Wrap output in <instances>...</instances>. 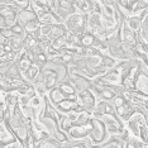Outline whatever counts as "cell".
Listing matches in <instances>:
<instances>
[{
  "label": "cell",
  "instance_id": "cell-1",
  "mask_svg": "<svg viewBox=\"0 0 148 148\" xmlns=\"http://www.w3.org/2000/svg\"><path fill=\"white\" fill-rule=\"evenodd\" d=\"M94 1H95L96 10L100 14L106 34L119 31L124 21V16L116 10L115 0H94Z\"/></svg>",
  "mask_w": 148,
  "mask_h": 148
},
{
  "label": "cell",
  "instance_id": "cell-2",
  "mask_svg": "<svg viewBox=\"0 0 148 148\" xmlns=\"http://www.w3.org/2000/svg\"><path fill=\"white\" fill-rule=\"evenodd\" d=\"M58 122H60V115L52 109V106L49 105L48 101H47L45 110H43L42 115L39 116V119L37 123H38L42 129L45 130L47 137L52 138V139H55L57 143L61 144L63 142H66L69 138H67L66 133H63L62 130L60 129Z\"/></svg>",
  "mask_w": 148,
  "mask_h": 148
},
{
  "label": "cell",
  "instance_id": "cell-3",
  "mask_svg": "<svg viewBox=\"0 0 148 148\" xmlns=\"http://www.w3.org/2000/svg\"><path fill=\"white\" fill-rule=\"evenodd\" d=\"M4 122L6 123L9 129L12 130V133L14 134L16 140L23 143L27 139V137H28V134H29V123H31L32 120H27L25 118L19 113L18 105L13 110H10V112H6V116H5Z\"/></svg>",
  "mask_w": 148,
  "mask_h": 148
},
{
  "label": "cell",
  "instance_id": "cell-4",
  "mask_svg": "<svg viewBox=\"0 0 148 148\" xmlns=\"http://www.w3.org/2000/svg\"><path fill=\"white\" fill-rule=\"evenodd\" d=\"M148 116H144L140 113H133L132 116L128 120H125L124 129L129 136H133L140 139L142 142L147 143V136H148V125H147Z\"/></svg>",
  "mask_w": 148,
  "mask_h": 148
},
{
  "label": "cell",
  "instance_id": "cell-5",
  "mask_svg": "<svg viewBox=\"0 0 148 148\" xmlns=\"http://www.w3.org/2000/svg\"><path fill=\"white\" fill-rule=\"evenodd\" d=\"M97 119L104 124L105 130L109 137H122L123 139L125 140L127 130L124 129L123 122L115 114H106V115H103V116L97 118Z\"/></svg>",
  "mask_w": 148,
  "mask_h": 148
},
{
  "label": "cell",
  "instance_id": "cell-6",
  "mask_svg": "<svg viewBox=\"0 0 148 148\" xmlns=\"http://www.w3.org/2000/svg\"><path fill=\"white\" fill-rule=\"evenodd\" d=\"M108 56L112 57L113 60H115L118 62L127 61V60H134L133 47L127 46L119 41L108 43Z\"/></svg>",
  "mask_w": 148,
  "mask_h": 148
},
{
  "label": "cell",
  "instance_id": "cell-7",
  "mask_svg": "<svg viewBox=\"0 0 148 148\" xmlns=\"http://www.w3.org/2000/svg\"><path fill=\"white\" fill-rule=\"evenodd\" d=\"M91 115L86 112H73L70 114H66V115L60 116V129L62 130L63 133H66L70 128L76 127V125H81V124H85L86 122H89Z\"/></svg>",
  "mask_w": 148,
  "mask_h": 148
},
{
  "label": "cell",
  "instance_id": "cell-8",
  "mask_svg": "<svg viewBox=\"0 0 148 148\" xmlns=\"http://www.w3.org/2000/svg\"><path fill=\"white\" fill-rule=\"evenodd\" d=\"M85 32L92 34L96 39L105 38L106 31L103 25L101 18H100V14L97 10H94L89 15H86V31Z\"/></svg>",
  "mask_w": 148,
  "mask_h": 148
},
{
  "label": "cell",
  "instance_id": "cell-9",
  "mask_svg": "<svg viewBox=\"0 0 148 148\" xmlns=\"http://www.w3.org/2000/svg\"><path fill=\"white\" fill-rule=\"evenodd\" d=\"M66 32L72 36H81L86 31V16L75 13L62 23Z\"/></svg>",
  "mask_w": 148,
  "mask_h": 148
},
{
  "label": "cell",
  "instance_id": "cell-10",
  "mask_svg": "<svg viewBox=\"0 0 148 148\" xmlns=\"http://www.w3.org/2000/svg\"><path fill=\"white\" fill-rule=\"evenodd\" d=\"M91 127L92 128H91V133L89 136V142L91 143V146L97 147L105 142L108 138H109V136H108L104 124L97 118L91 116Z\"/></svg>",
  "mask_w": 148,
  "mask_h": 148
},
{
  "label": "cell",
  "instance_id": "cell-11",
  "mask_svg": "<svg viewBox=\"0 0 148 148\" xmlns=\"http://www.w3.org/2000/svg\"><path fill=\"white\" fill-rule=\"evenodd\" d=\"M52 12L63 23L69 16L76 13L73 8V0H52Z\"/></svg>",
  "mask_w": 148,
  "mask_h": 148
},
{
  "label": "cell",
  "instance_id": "cell-12",
  "mask_svg": "<svg viewBox=\"0 0 148 148\" xmlns=\"http://www.w3.org/2000/svg\"><path fill=\"white\" fill-rule=\"evenodd\" d=\"M91 118L89 122H86L85 124L81 125H76L70 128L66 132V136L70 140L73 142H82V140H89V136L91 133Z\"/></svg>",
  "mask_w": 148,
  "mask_h": 148
},
{
  "label": "cell",
  "instance_id": "cell-13",
  "mask_svg": "<svg viewBox=\"0 0 148 148\" xmlns=\"http://www.w3.org/2000/svg\"><path fill=\"white\" fill-rule=\"evenodd\" d=\"M76 101L79 104V106L81 108L82 112H86L91 115L94 113V109H95V106H96L97 100L95 99V96L92 95V92L90 91V90H86V91L77 94Z\"/></svg>",
  "mask_w": 148,
  "mask_h": 148
},
{
  "label": "cell",
  "instance_id": "cell-14",
  "mask_svg": "<svg viewBox=\"0 0 148 148\" xmlns=\"http://www.w3.org/2000/svg\"><path fill=\"white\" fill-rule=\"evenodd\" d=\"M90 91L92 92V95L95 96L97 101H108L112 103L113 99L116 96V94L112 90V87L104 86V85H94L91 84L90 86Z\"/></svg>",
  "mask_w": 148,
  "mask_h": 148
},
{
  "label": "cell",
  "instance_id": "cell-15",
  "mask_svg": "<svg viewBox=\"0 0 148 148\" xmlns=\"http://www.w3.org/2000/svg\"><path fill=\"white\" fill-rule=\"evenodd\" d=\"M49 105L52 106V109L55 110L60 116L73 113V112H82L76 100H65V101H61L58 104H49Z\"/></svg>",
  "mask_w": 148,
  "mask_h": 148
},
{
  "label": "cell",
  "instance_id": "cell-16",
  "mask_svg": "<svg viewBox=\"0 0 148 148\" xmlns=\"http://www.w3.org/2000/svg\"><path fill=\"white\" fill-rule=\"evenodd\" d=\"M118 37H119V42H122L127 46L134 47V45L137 43V33L128 28L127 24L124 23V21H123L122 25H120V28H119Z\"/></svg>",
  "mask_w": 148,
  "mask_h": 148
},
{
  "label": "cell",
  "instance_id": "cell-17",
  "mask_svg": "<svg viewBox=\"0 0 148 148\" xmlns=\"http://www.w3.org/2000/svg\"><path fill=\"white\" fill-rule=\"evenodd\" d=\"M73 8L75 12L80 15H89L90 13L96 10L95 1L94 0H73Z\"/></svg>",
  "mask_w": 148,
  "mask_h": 148
},
{
  "label": "cell",
  "instance_id": "cell-18",
  "mask_svg": "<svg viewBox=\"0 0 148 148\" xmlns=\"http://www.w3.org/2000/svg\"><path fill=\"white\" fill-rule=\"evenodd\" d=\"M67 80L70 81V84L72 85V87L75 89L77 94L90 90V86H91V80H89L87 77L84 76H69Z\"/></svg>",
  "mask_w": 148,
  "mask_h": 148
},
{
  "label": "cell",
  "instance_id": "cell-19",
  "mask_svg": "<svg viewBox=\"0 0 148 148\" xmlns=\"http://www.w3.org/2000/svg\"><path fill=\"white\" fill-rule=\"evenodd\" d=\"M29 8L37 16H39L43 13L52 10V0H33L29 1Z\"/></svg>",
  "mask_w": 148,
  "mask_h": 148
},
{
  "label": "cell",
  "instance_id": "cell-20",
  "mask_svg": "<svg viewBox=\"0 0 148 148\" xmlns=\"http://www.w3.org/2000/svg\"><path fill=\"white\" fill-rule=\"evenodd\" d=\"M134 90L143 95H148V75L140 72L138 69L134 79Z\"/></svg>",
  "mask_w": 148,
  "mask_h": 148
},
{
  "label": "cell",
  "instance_id": "cell-21",
  "mask_svg": "<svg viewBox=\"0 0 148 148\" xmlns=\"http://www.w3.org/2000/svg\"><path fill=\"white\" fill-rule=\"evenodd\" d=\"M106 114H115V108H114V105L112 103H108V101H97L91 116L100 118L103 115H106Z\"/></svg>",
  "mask_w": 148,
  "mask_h": 148
},
{
  "label": "cell",
  "instance_id": "cell-22",
  "mask_svg": "<svg viewBox=\"0 0 148 148\" xmlns=\"http://www.w3.org/2000/svg\"><path fill=\"white\" fill-rule=\"evenodd\" d=\"M16 142V138L14 134L12 133V130L8 128L5 122H0V147L8 146L10 143Z\"/></svg>",
  "mask_w": 148,
  "mask_h": 148
},
{
  "label": "cell",
  "instance_id": "cell-23",
  "mask_svg": "<svg viewBox=\"0 0 148 148\" xmlns=\"http://www.w3.org/2000/svg\"><path fill=\"white\" fill-rule=\"evenodd\" d=\"M147 15H148V10L143 12L142 14H139V15H129V16H127V18H124V23H125L129 29H132L133 32L138 33V31L140 29V25H142L143 18Z\"/></svg>",
  "mask_w": 148,
  "mask_h": 148
},
{
  "label": "cell",
  "instance_id": "cell-24",
  "mask_svg": "<svg viewBox=\"0 0 148 148\" xmlns=\"http://www.w3.org/2000/svg\"><path fill=\"white\" fill-rule=\"evenodd\" d=\"M36 19H37V15L33 13V10L31 8H27V9H23V10L16 13L15 23L23 28L25 24H28V23L32 21H36Z\"/></svg>",
  "mask_w": 148,
  "mask_h": 148
},
{
  "label": "cell",
  "instance_id": "cell-25",
  "mask_svg": "<svg viewBox=\"0 0 148 148\" xmlns=\"http://www.w3.org/2000/svg\"><path fill=\"white\" fill-rule=\"evenodd\" d=\"M38 19L39 24L41 25H57V24H62V21L57 16L52 10L51 12H47L43 13L39 16H37Z\"/></svg>",
  "mask_w": 148,
  "mask_h": 148
},
{
  "label": "cell",
  "instance_id": "cell-26",
  "mask_svg": "<svg viewBox=\"0 0 148 148\" xmlns=\"http://www.w3.org/2000/svg\"><path fill=\"white\" fill-rule=\"evenodd\" d=\"M29 134L32 136V138L34 139V142L37 144H38L39 142H42L45 138H49V137H47V134L41 128V125H39L37 122H33V120L29 123Z\"/></svg>",
  "mask_w": 148,
  "mask_h": 148
},
{
  "label": "cell",
  "instance_id": "cell-27",
  "mask_svg": "<svg viewBox=\"0 0 148 148\" xmlns=\"http://www.w3.org/2000/svg\"><path fill=\"white\" fill-rule=\"evenodd\" d=\"M23 39H24V36L23 37H12L6 41V47L9 48V51L19 55L21 52L24 51V43H23Z\"/></svg>",
  "mask_w": 148,
  "mask_h": 148
},
{
  "label": "cell",
  "instance_id": "cell-28",
  "mask_svg": "<svg viewBox=\"0 0 148 148\" xmlns=\"http://www.w3.org/2000/svg\"><path fill=\"white\" fill-rule=\"evenodd\" d=\"M133 113H136L134 112V106L132 105V104H129V103H124L122 106H119V108H116L115 109V115L119 118L123 123L125 122V120L129 119V118L132 116Z\"/></svg>",
  "mask_w": 148,
  "mask_h": 148
},
{
  "label": "cell",
  "instance_id": "cell-29",
  "mask_svg": "<svg viewBox=\"0 0 148 148\" xmlns=\"http://www.w3.org/2000/svg\"><path fill=\"white\" fill-rule=\"evenodd\" d=\"M41 67L39 66H37L36 63H32L31 67H29L27 71H24L23 73H21V76H22V79H23V81L27 82L28 85H31V84L36 80V77L38 76V73L41 72Z\"/></svg>",
  "mask_w": 148,
  "mask_h": 148
},
{
  "label": "cell",
  "instance_id": "cell-30",
  "mask_svg": "<svg viewBox=\"0 0 148 148\" xmlns=\"http://www.w3.org/2000/svg\"><path fill=\"white\" fill-rule=\"evenodd\" d=\"M57 87L61 90V92L67 97V99H70V100H76L77 92L75 91V89L72 87V85L70 84V81H69L67 79H66L63 82L58 84V85H57Z\"/></svg>",
  "mask_w": 148,
  "mask_h": 148
},
{
  "label": "cell",
  "instance_id": "cell-31",
  "mask_svg": "<svg viewBox=\"0 0 148 148\" xmlns=\"http://www.w3.org/2000/svg\"><path fill=\"white\" fill-rule=\"evenodd\" d=\"M99 148H124V139L122 137H109Z\"/></svg>",
  "mask_w": 148,
  "mask_h": 148
},
{
  "label": "cell",
  "instance_id": "cell-32",
  "mask_svg": "<svg viewBox=\"0 0 148 148\" xmlns=\"http://www.w3.org/2000/svg\"><path fill=\"white\" fill-rule=\"evenodd\" d=\"M124 148H148V146L147 143H144L140 139H138L133 136H129L127 133V138L124 140Z\"/></svg>",
  "mask_w": 148,
  "mask_h": 148
},
{
  "label": "cell",
  "instance_id": "cell-33",
  "mask_svg": "<svg viewBox=\"0 0 148 148\" xmlns=\"http://www.w3.org/2000/svg\"><path fill=\"white\" fill-rule=\"evenodd\" d=\"M66 29H65V27H63V24H57V25H52V28H51V33H49V36H48V42L51 43L53 42L55 39H57L58 37H61L63 34H66Z\"/></svg>",
  "mask_w": 148,
  "mask_h": 148
},
{
  "label": "cell",
  "instance_id": "cell-34",
  "mask_svg": "<svg viewBox=\"0 0 148 148\" xmlns=\"http://www.w3.org/2000/svg\"><path fill=\"white\" fill-rule=\"evenodd\" d=\"M91 143L89 140H82V142H73V140L67 139L66 142L60 144V148H90Z\"/></svg>",
  "mask_w": 148,
  "mask_h": 148
},
{
  "label": "cell",
  "instance_id": "cell-35",
  "mask_svg": "<svg viewBox=\"0 0 148 148\" xmlns=\"http://www.w3.org/2000/svg\"><path fill=\"white\" fill-rule=\"evenodd\" d=\"M67 36H69V33H66V34H63L61 37H58L57 39H55L53 42H51V49L56 52H60L62 51L63 48H66V43H67Z\"/></svg>",
  "mask_w": 148,
  "mask_h": 148
},
{
  "label": "cell",
  "instance_id": "cell-36",
  "mask_svg": "<svg viewBox=\"0 0 148 148\" xmlns=\"http://www.w3.org/2000/svg\"><path fill=\"white\" fill-rule=\"evenodd\" d=\"M95 42H96V38L92 34L87 33V32L82 33V34L80 36V43H81L82 48H90V47H94Z\"/></svg>",
  "mask_w": 148,
  "mask_h": 148
},
{
  "label": "cell",
  "instance_id": "cell-37",
  "mask_svg": "<svg viewBox=\"0 0 148 148\" xmlns=\"http://www.w3.org/2000/svg\"><path fill=\"white\" fill-rule=\"evenodd\" d=\"M146 10H148V0H136L130 15H139Z\"/></svg>",
  "mask_w": 148,
  "mask_h": 148
},
{
  "label": "cell",
  "instance_id": "cell-38",
  "mask_svg": "<svg viewBox=\"0 0 148 148\" xmlns=\"http://www.w3.org/2000/svg\"><path fill=\"white\" fill-rule=\"evenodd\" d=\"M81 47L80 43V36H72L69 34L67 36V43H66V48L69 49H77Z\"/></svg>",
  "mask_w": 148,
  "mask_h": 148
},
{
  "label": "cell",
  "instance_id": "cell-39",
  "mask_svg": "<svg viewBox=\"0 0 148 148\" xmlns=\"http://www.w3.org/2000/svg\"><path fill=\"white\" fill-rule=\"evenodd\" d=\"M39 22H38V19H36V21H32V22H29L28 24H25L24 27H23V29H24V32H25V34H31V36H34V33L38 31V28H39Z\"/></svg>",
  "mask_w": 148,
  "mask_h": 148
},
{
  "label": "cell",
  "instance_id": "cell-40",
  "mask_svg": "<svg viewBox=\"0 0 148 148\" xmlns=\"http://www.w3.org/2000/svg\"><path fill=\"white\" fill-rule=\"evenodd\" d=\"M36 148H60V143H57L52 138H45L42 142L37 144Z\"/></svg>",
  "mask_w": 148,
  "mask_h": 148
},
{
  "label": "cell",
  "instance_id": "cell-41",
  "mask_svg": "<svg viewBox=\"0 0 148 148\" xmlns=\"http://www.w3.org/2000/svg\"><path fill=\"white\" fill-rule=\"evenodd\" d=\"M37 42H38V41L34 38V36L25 34L24 36V39H23V43H24V51H28V49H31Z\"/></svg>",
  "mask_w": 148,
  "mask_h": 148
},
{
  "label": "cell",
  "instance_id": "cell-42",
  "mask_svg": "<svg viewBox=\"0 0 148 148\" xmlns=\"http://www.w3.org/2000/svg\"><path fill=\"white\" fill-rule=\"evenodd\" d=\"M37 147V143L34 142V139L32 138L31 134H28L27 139L22 143V148H36Z\"/></svg>",
  "mask_w": 148,
  "mask_h": 148
},
{
  "label": "cell",
  "instance_id": "cell-43",
  "mask_svg": "<svg viewBox=\"0 0 148 148\" xmlns=\"http://www.w3.org/2000/svg\"><path fill=\"white\" fill-rule=\"evenodd\" d=\"M124 103H127V101L123 99L122 95H116V96L113 99V101H112V104L114 105V108H115V109H116V108H119V106H122Z\"/></svg>",
  "mask_w": 148,
  "mask_h": 148
},
{
  "label": "cell",
  "instance_id": "cell-44",
  "mask_svg": "<svg viewBox=\"0 0 148 148\" xmlns=\"http://www.w3.org/2000/svg\"><path fill=\"white\" fill-rule=\"evenodd\" d=\"M6 112H8V109H6L4 101H0V122H4L5 120V116H6Z\"/></svg>",
  "mask_w": 148,
  "mask_h": 148
},
{
  "label": "cell",
  "instance_id": "cell-45",
  "mask_svg": "<svg viewBox=\"0 0 148 148\" xmlns=\"http://www.w3.org/2000/svg\"><path fill=\"white\" fill-rule=\"evenodd\" d=\"M0 148H22V143L19 142V140H16L14 143H10V144H8V146H3Z\"/></svg>",
  "mask_w": 148,
  "mask_h": 148
},
{
  "label": "cell",
  "instance_id": "cell-46",
  "mask_svg": "<svg viewBox=\"0 0 148 148\" xmlns=\"http://www.w3.org/2000/svg\"><path fill=\"white\" fill-rule=\"evenodd\" d=\"M5 45H6V39L1 34H0V47H4Z\"/></svg>",
  "mask_w": 148,
  "mask_h": 148
},
{
  "label": "cell",
  "instance_id": "cell-47",
  "mask_svg": "<svg viewBox=\"0 0 148 148\" xmlns=\"http://www.w3.org/2000/svg\"><path fill=\"white\" fill-rule=\"evenodd\" d=\"M3 100V94H0V101Z\"/></svg>",
  "mask_w": 148,
  "mask_h": 148
},
{
  "label": "cell",
  "instance_id": "cell-48",
  "mask_svg": "<svg viewBox=\"0 0 148 148\" xmlns=\"http://www.w3.org/2000/svg\"><path fill=\"white\" fill-rule=\"evenodd\" d=\"M90 148H99V147H96V146H91V147H90Z\"/></svg>",
  "mask_w": 148,
  "mask_h": 148
},
{
  "label": "cell",
  "instance_id": "cell-49",
  "mask_svg": "<svg viewBox=\"0 0 148 148\" xmlns=\"http://www.w3.org/2000/svg\"><path fill=\"white\" fill-rule=\"evenodd\" d=\"M0 94H1V92H0Z\"/></svg>",
  "mask_w": 148,
  "mask_h": 148
}]
</instances>
